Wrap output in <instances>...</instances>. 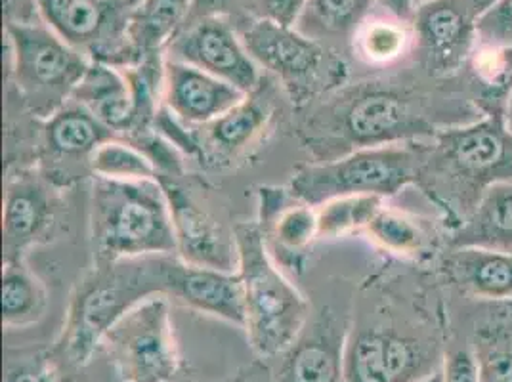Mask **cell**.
<instances>
[{
    "label": "cell",
    "instance_id": "6da1fadb",
    "mask_svg": "<svg viewBox=\"0 0 512 382\" xmlns=\"http://www.w3.org/2000/svg\"><path fill=\"white\" fill-rule=\"evenodd\" d=\"M90 226L102 264L176 255L171 207L161 180H109L96 176Z\"/></svg>",
    "mask_w": 512,
    "mask_h": 382
},
{
    "label": "cell",
    "instance_id": "7a4b0ae2",
    "mask_svg": "<svg viewBox=\"0 0 512 382\" xmlns=\"http://www.w3.org/2000/svg\"><path fill=\"white\" fill-rule=\"evenodd\" d=\"M237 274L243 283L245 331L258 356H283L300 339L308 321V302L279 270L255 224L235 226Z\"/></svg>",
    "mask_w": 512,
    "mask_h": 382
},
{
    "label": "cell",
    "instance_id": "3957f363",
    "mask_svg": "<svg viewBox=\"0 0 512 382\" xmlns=\"http://www.w3.org/2000/svg\"><path fill=\"white\" fill-rule=\"evenodd\" d=\"M165 295V256L106 264L73 300L60 348L69 363L85 365L107 333L142 300Z\"/></svg>",
    "mask_w": 512,
    "mask_h": 382
},
{
    "label": "cell",
    "instance_id": "277c9868",
    "mask_svg": "<svg viewBox=\"0 0 512 382\" xmlns=\"http://www.w3.org/2000/svg\"><path fill=\"white\" fill-rule=\"evenodd\" d=\"M425 167L442 182L449 213L459 214L463 222L488 188L512 180V136L503 117L490 115L436 134Z\"/></svg>",
    "mask_w": 512,
    "mask_h": 382
},
{
    "label": "cell",
    "instance_id": "5b68a950",
    "mask_svg": "<svg viewBox=\"0 0 512 382\" xmlns=\"http://www.w3.org/2000/svg\"><path fill=\"white\" fill-rule=\"evenodd\" d=\"M430 148L402 144L358 148L350 155L300 169L291 180V195L302 203H321L344 195L390 197L411 184L427 163Z\"/></svg>",
    "mask_w": 512,
    "mask_h": 382
},
{
    "label": "cell",
    "instance_id": "8992f818",
    "mask_svg": "<svg viewBox=\"0 0 512 382\" xmlns=\"http://www.w3.org/2000/svg\"><path fill=\"white\" fill-rule=\"evenodd\" d=\"M8 75L22 88L27 106L39 117H52L71 100L90 62L46 23L4 27Z\"/></svg>",
    "mask_w": 512,
    "mask_h": 382
},
{
    "label": "cell",
    "instance_id": "52a82bcc",
    "mask_svg": "<svg viewBox=\"0 0 512 382\" xmlns=\"http://www.w3.org/2000/svg\"><path fill=\"white\" fill-rule=\"evenodd\" d=\"M123 382H171L178 371V350L167 295L136 304L104 339Z\"/></svg>",
    "mask_w": 512,
    "mask_h": 382
},
{
    "label": "cell",
    "instance_id": "ba28073f",
    "mask_svg": "<svg viewBox=\"0 0 512 382\" xmlns=\"http://www.w3.org/2000/svg\"><path fill=\"white\" fill-rule=\"evenodd\" d=\"M163 83V73L155 75L151 62L140 65L136 73H121L111 65L90 64L85 77L73 90L71 102L88 109L113 132L130 130L142 123L153 106L155 85Z\"/></svg>",
    "mask_w": 512,
    "mask_h": 382
},
{
    "label": "cell",
    "instance_id": "9c48e42d",
    "mask_svg": "<svg viewBox=\"0 0 512 382\" xmlns=\"http://www.w3.org/2000/svg\"><path fill=\"white\" fill-rule=\"evenodd\" d=\"M169 58L199 67L247 96L258 88V65L234 27L218 16H207L172 39Z\"/></svg>",
    "mask_w": 512,
    "mask_h": 382
},
{
    "label": "cell",
    "instance_id": "30bf717a",
    "mask_svg": "<svg viewBox=\"0 0 512 382\" xmlns=\"http://www.w3.org/2000/svg\"><path fill=\"white\" fill-rule=\"evenodd\" d=\"M432 363L419 340L369 329L346 342L342 382H417L432 375Z\"/></svg>",
    "mask_w": 512,
    "mask_h": 382
},
{
    "label": "cell",
    "instance_id": "8fae6325",
    "mask_svg": "<svg viewBox=\"0 0 512 382\" xmlns=\"http://www.w3.org/2000/svg\"><path fill=\"white\" fill-rule=\"evenodd\" d=\"M415 41L421 62L446 77L469 62L476 46V18L465 0H430L415 10Z\"/></svg>",
    "mask_w": 512,
    "mask_h": 382
},
{
    "label": "cell",
    "instance_id": "7c38bea8",
    "mask_svg": "<svg viewBox=\"0 0 512 382\" xmlns=\"http://www.w3.org/2000/svg\"><path fill=\"white\" fill-rule=\"evenodd\" d=\"M171 207L176 256L192 266L237 272L239 251L234 232H228L205 213L192 197L172 182H163Z\"/></svg>",
    "mask_w": 512,
    "mask_h": 382
},
{
    "label": "cell",
    "instance_id": "4fadbf2b",
    "mask_svg": "<svg viewBox=\"0 0 512 382\" xmlns=\"http://www.w3.org/2000/svg\"><path fill=\"white\" fill-rule=\"evenodd\" d=\"M346 132L358 148L402 144L409 138L436 136L434 127L406 98L388 90L365 92L348 107Z\"/></svg>",
    "mask_w": 512,
    "mask_h": 382
},
{
    "label": "cell",
    "instance_id": "5bb4252c",
    "mask_svg": "<svg viewBox=\"0 0 512 382\" xmlns=\"http://www.w3.org/2000/svg\"><path fill=\"white\" fill-rule=\"evenodd\" d=\"M239 37L256 65L278 75L285 83L302 85L316 79L325 62L321 44L302 35L297 27L258 18Z\"/></svg>",
    "mask_w": 512,
    "mask_h": 382
},
{
    "label": "cell",
    "instance_id": "9a60e30c",
    "mask_svg": "<svg viewBox=\"0 0 512 382\" xmlns=\"http://www.w3.org/2000/svg\"><path fill=\"white\" fill-rule=\"evenodd\" d=\"M161 94L167 111L192 125H211L247 98L245 92L211 73L171 58L163 64Z\"/></svg>",
    "mask_w": 512,
    "mask_h": 382
},
{
    "label": "cell",
    "instance_id": "2e32d148",
    "mask_svg": "<svg viewBox=\"0 0 512 382\" xmlns=\"http://www.w3.org/2000/svg\"><path fill=\"white\" fill-rule=\"evenodd\" d=\"M165 295L201 314L245 327L243 283L237 272L201 268L165 256Z\"/></svg>",
    "mask_w": 512,
    "mask_h": 382
},
{
    "label": "cell",
    "instance_id": "e0dca14e",
    "mask_svg": "<svg viewBox=\"0 0 512 382\" xmlns=\"http://www.w3.org/2000/svg\"><path fill=\"white\" fill-rule=\"evenodd\" d=\"M449 276L469 297L512 302V255L478 247H455Z\"/></svg>",
    "mask_w": 512,
    "mask_h": 382
},
{
    "label": "cell",
    "instance_id": "ac0fdd59",
    "mask_svg": "<svg viewBox=\"0 0 512 382\" xmlns=\"http://www.w3.org/2000/svg\"><path fill=\"white\" fill-rule=\"evenodd\" d=\"M453 247H478L512 255V180L486 190L453 234Z\"/></svg>",
    "mask_w": 512,
    "mask_h": 382
},
{
    "label": "cell",
    "instance_id": "d6986e66",
    "mask_svg": "<svg viewBox=\"0 0 512 382\" xmlns=\"http://www.w3.org/2000/svg\"><path fill=\"white\" fill-rule=\"evenodd\" d=\"M48 213V197L37 180L16 178L8 182L2 211L6 262L22 260L20 253L43 232Z\"/></svg>",
    "mask_w": 512,
    "mask_h": 382
},
{
    "label": "cell",
    "instance_id": "ffe728a7",
    "mask_svg": "<svg viewBox=\"0 0 512 382\" xmlns=\"http://www.w3.org/2000/svg\"><path fill=\"white\" fill-rule=\"evenodd\" d=\"M44 23L64 41L83 50L111 33L115 0H37Z\"/></svg>",
    "mask_w": 512,
    "mask_h": 382
},
{
    "label": "cell",
    "instance_id": "44dd1931",
    "mask_svg": "<svg viewBox=\"0 0 512 382\" xmlns=\"http://www.w3.org/2000/svg\"><path fill=\"white\" fill-rule=\"evenodd\" d=\"M344 342L333 329L318 327L310 337H302L287 350L279 371L281 382H342Z\"/></svg>",
    "mask_w": 512,
    "mask_h": 382
},
{
    "label": "cell",
    "instance_id": "7402d4cb",
    "mask_svg": "<svg viewBox=\"0 0 512 382\" xmlns=\"http://www.w3.org/2000/svg\"><path fill=\"white\" fill-rule=\"evenodd\" d=\"M113 130L98 121L88 109L71 104L58 109L46 125V144L60 155H92L104 142L113 138Z\"/></svg>",
    "mask_w": 512,
    "mask_h": 382
},
{
    "label": "cell",
    "instance_id": "603a6c76",
    "mask_svg": "<svg viewBox=\"0 0 512 382\" xmlns=\"http://www.w3.org/2000/svg\"><path fill=\"white\" fill-rule=\"evenodd\" d=\"M192 0H140V6L127 22V39L140 54H155L165 43H172L180 23L188 20Z\"/></svg>",
    "mask_w": 512,
    "mask_h": 382
},
{
    "label": "cell",
    "instance_id": "cb8c5ba5",
    "mask_svg": "<svg viewBox=\"0 0 512 382\" xmlns=\"http://www.w3.org/2000/svg\"><path fill=\"white\" fill-rule=\"evenodd\" d=\"M283 195V190L272 191L276 209L270 211L268 207H262L266 222V230H262V234L272 237L283 253L300 255L320 237L318 209L299 199L293 205H279Z\"/></svg>",
    "mask_w": 512,
    "mask_h": 382
},
{
    "label": "cell",
    "instance_id": "d4e9b609",
    "mask_svg": "<svg viewBox=\"0 0 512 382\" xmlns=\"http://www.w3.org/2000/svg\"><path fill=\"white\" fill-rule=\"evenodd\" d=\"M375 0H306L297 29L308 39H341L356 35Z\"/></svg>",
    "mask_w": 512,
    "mask_h": 382
},
{
    "label": "cell",
    "instance_id": "484cf974",
    "mask_svg": "<svg viewBox=\"0 0 512 382\" xmlns=\"http://www.w3.org/2000/svg\"><path fill=\"white\" fill-rule=\"evenodd\" d=\"M46 310L44 285L22 260L6 262L2 274V321L6 327H25L43 318Z\"/></svg>",
    "mask_w": 512,
    "mask_h": 382
},
{
    "label": "cell",
    "instance_id": "4316f807",
    "mask_svg": "<svg viewBox=\"0 0 512 382\" xmlns=\"http://www.w3.org/2000/svg\"><path fill=\"white\" fill-rule=\"evenodd\" d=\"M90 169L109 180H159L157 165L148 153L121 140H107L88 157Z\"/></svg>",
    "mask_w": 512,
    "mask_h": 382
},
{
    "label": "cell",
    "instance_id": "83f0119b",
    "mask_svg": "<svg viewBox=\"0 0 512 382\" xmlns=\"http://www.w3.org/2000/svg\"><path fill=\"white\" fill-rule=\"evenodd\" d=\"M383 207L379 195H344L321 203L318 209L320 237H344L362 232Z\"/></svg>",
    "mask_w": 512,
    "mask_h": 382
},
{
    "label": "cell",
    "instance_id": "f1b7e54d",
    "mask_svg": "<svg viewBox=\"0 0 512 382\" xmlns=\"http://www.w3.org/2000/svg\"><path fill=\"white\" fill-rule=\"evenodd\" d=\"M363 232L386 251L398 255H417L428 245L427 232L419 220L386 207L377 211Z\"/></svg>",
    "mask_w": 512,
    "mask_h": 382
},
{
    "label": "cell",
    "instance_id": "f546056e",
    "mask_svg": "<svg viewBox=\"0 0 512 382\" xmlns=\"http://www.w3.org/2000/svg\"><path fill=\"white\" fill-rule=\"evenodd\" d=\"M268 111L255 100L245 98L209 125V138L213 146L226 153L245 148L262 130Z\"/></svg>",
    "mask_w": 512,
    "mask_h": 382
},
{
    "label": "cell",
    "instance_id": "4dcf8cb0",
    "mask_svg": "<svg viewBox=\"0 0 512 382\" xmlns=\"http://www.w3.org/2000/svg\"><path fill=\"white\" fill-rule=\"evenodd\" d=\"M472 83L478 86L480 98L490 104H499L512 92V46L511 48H482L470 54Z\"/></svg>",
    "mask_w": 512,
    "mask_h": 382
},
{
    "label": "cell",
    "instance_id": "1f68e13d",
    "mask_svg": "<svg viewBox=\"0 0 512 382\" xmlns=\"http://www.w3.org/2000/svg\"><path fill=\"white\" fill-rule=\"evenodd\" d=\"M402 20L363 22L356 31L358 52L371 64H388L406 52L409 35Z\"/></svg>",
    "mask_w": 512,
    "mask_h": 382
},
{
    "label": "cell",
    "instance_id": "d6a6232c",
    "mask_svg": "<svg viewBox=\"0 0 512 382\" xmlns=\"http://www.w3.org/2000/svg\"><path fill=\"white\" fill-rule=\"evenodd\" d=\"M480 379L482 382H512V344L507 337L499 335V329L493 325V331L486 329V339L480 342Z\"/></svg>",
    "mask_w": 512,
    "mask_h": 382
},
{
    "label": "cell",
    "instance_id": "836d02e7",
    "mask_svg": "<svg viewBox=\"0 0 512 382\" xmlns=\"http://www.w3.org/2000/svg\"><path fill=\"white\" fill-rule=\"evenodd\" d=\"M476 46L511 48L512 0H499L476 20Z\"/></svg>",
    "mask_w": 512,
    "mask_h": 382
},
{
    "label": "cell",
    "instance_id": "e575fe53",
    "mask_svg": "<svg viewBox=\"0 0 512 382\" xmlns=\"http://www.w3.org/2000/svg\"><path fill=\"white\" fill-rule=\"evenodd\" d=\"M306 0H255L256 14L260 20L297 27Z\"/></svg>",
    "mask_w": 512,
    "mask_h": 382
},
{
    "label": "cell",
    "instance_id": "d590c367",
    "mask_svg": "<svg viewBox=\"0 0 512 382\" xmlns=\"http://www.w3.org/2000/svg\"><path fill=\"white\" fill-rule=\"evenodd\" d=\"M444 382H482L480 361L469 350H455L444 361L442 371Z\"/></svg>",
    "mask_w": 512,
    "mask_h": 382
},
{
    "label": "cell",
    "instance_id": "8d00e7d4",
    "mask_svg": "<svg viewBox=\"0 0 512 382\" xmlns=\"http://www.w3.org/2000/svg\"><path fill=\"white\" fill-rule=\"evenodd\" d=\"M44 23L37 0H4V27H22Z\"/></svg>",
    "mask_w": 512,
    "mask_h": 382
},
{
    "label": "cell",
    "instance_id": "74e56055",
    "mask_svg": "<svg viewBox=\"0 0 512 382\" xmlns=\"http://www.w3.org/2000/svg\"><path fill=\"white\" fill-rule=\"evenodd\" d=\"M4 382H58V377L44 361H25L10 367Z\"/></svg>",
    "mask_w": 512,
    "mask_h": 382
},
{
    "label": "cell",
    "instance_id": "f35d334b",
    "mask_svg": "<svg viewBox=\"0 0 512 382\" xmlns=\"http://www.w3.org/2000/svg\"><path fill=\"white\" fill-rule=\"evenodd\" d=\"M384 10L402 22H413L415 10H417V0H377Z\"/></svg>",
    "mask_w": 512,
    "mask_h": 382
},
{
    "label": "cell",
    "instance_id": "ab89813d",
    "mask_svg": "<svg viewBox=\"0 0 512 382\" xmlns=\"http://www.w3.org/2000/svg\"><path fill=\"white\" fill-rule=\"evenodd\" d=\"M226 2H228V0H192V8L193 10H197L199 14L203 12L205 18H207V16H211L213 10L222 8Z\"/></svg>",
    "mask_w": 512,
    "mask_h": 382
},
{
    "label": "cell",
    "instance_id": "60d3db41",
    "mask_svg": "<svg viewBox=\"0 0 512 382\" xmlns=\"http://www.w3.org/2000/svg\"><path fill=\"white\" fill-rule=\"evenodd\" d=\"M499 0H465V4L469 6L472 16L478 20L482 14H486L491 6H495Z\"/></svg>",
    "mask_w": 512,
    "mask_h": 382
},
{
    "label": "cell",
    "instance_id": "b9f144b4",
    "mask_svg": "<svg viewBox=\"0 0 512 382\" xmlns=\"http://www.w3.org/2000/svg\"><path fill=\"white\" fill-rule=\"evenodd\" d=\"M503 121H505V128L509 130V134L512 136V92L507 100V109H505V115H503Z\"/></svg>",
    "mask_w": 512,
    "mask_h": 382
},
{
    "label": "cell",
    "instance_id": "7bdbcfd3",
    "mask_svg": "<svg viewBox=\"0 0 512 382\" xmlns=\"http://www.w3.org/2000/svg\"><path fill=\"white\" fill-rule=\"evenodd\" d=\"M417 382H444L442 381V373H432V375H428L425 379H421V381Z\"/></svg>",
    "mask_w": 512,
    "mask_h": 382
},
{
    "label": "cell",
    "instance_id": "ee69618b",
    "mask_svg": "<svg viewBox=\"0 0 512 382\" xmlns=\"http://www.w3.org/2000/svg\"><path fill=\"white\" fill-rule=\"evenodd\" d=\"M425 2H430V0H417V8H419L421 4H425Z\"/></svg>",
    "mask_w": 512,
    "mask_h": 382
},
{
    "label": "cell",
    "instance_id": "f6af8a7d",
    "mask_svg": "<svg viewBox=\"0 0 512 382\" xmlns=\"http://www.w3.org/2000/svg\"><path fill=\"white\" fill-rule=\"evenodd\" d=\"M509 306H511V308H512V302H509Z\"/></svg>",
    "mask_w": 512,
    "mask_h": 382
}]
</instances>
